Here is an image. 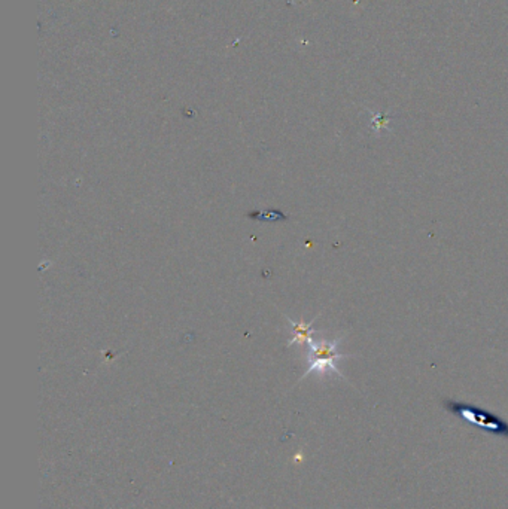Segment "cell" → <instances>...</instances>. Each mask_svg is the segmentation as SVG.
Here are the masks:
<instances>
[{"label": "cell", "instance_id": "7a4b0ae2", "mask_svg": "<svg viewBox=\"0 0 508 509\" xmlns=\"http://www.w3.org/2000/svg\"><path fill=\"white\" fill-rule=\"evenodd\" d=\"M443 405H444L447 412L452 413L455 416L461 417L464 420L481 426V429L489 430L492 434L508 438L507 421L496 416L494 413L488 412V410L481 408V406L473 405V404L453 401V399H446V401L443 402Z\"/></svg>", "mask_w": 508, "mask_h": 509}, {"label": "cell", "instance_id": "6da1fadb", "mask_svg": "<svg viewBox=\"0 0 508 509\" xmlns=\"http://www.w3.org/2000/svg\"><path fill=\"white\" fill-rule=\"evenodd\" d=\"M342 342H343L342 336H337L335 340H320V342H315L312 338L311 342L307 343L309 351H307L306 358V373L302 375L300 380H304L311 374H335L340 379L346 380V377L342 374V371L337 366V362L352 358V355L340 353L339 346Z\"/></svg>", "mask_w": 508, "mask_h": 509}, {"label": "cell", "instance_id": "3957f363", "mask_svg": "<svg viewBox=\"0 0 508 509\" xmlns=\"http://www.w3.org/2000/svg\"><path fill=\"white\" fill-rule=\"evenodd\" d=\"M285 318H287V316H285ZM316 319H318V316L309 323L303 322V320L302 322L296 323L294 322L292 319L287 318L288 322L291 323L292 327V338L288 342V347H291L292 344H296V343H298V344H307V343L311 342L312 338H313V334L319 332L316 331L315 328H313V323L316 322Z\"/></svg>", "mask_w": 508, "mask_h": 509}]
</instances>
